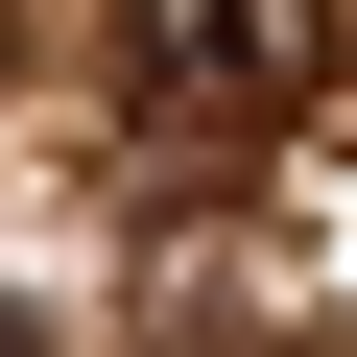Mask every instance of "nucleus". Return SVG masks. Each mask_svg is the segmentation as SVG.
I'll return each mask as SVG.
<instances>
[{
    "label": "nucleus",
    "mask_w": 357,
    "mask_h": 357,
    "mask_svg": "<svg viewBox=\"0 0 357 357\" xmlns=\"http://www.w3.org/2000/svg\"><path fill=\"white\" fill-rule=\"evenodd\" d=\"M310 48H333V0H119V96H143V119H191V143L286 119Z\"/></svg>",
    "instance_id": "obj_1"
}]
</instances>
